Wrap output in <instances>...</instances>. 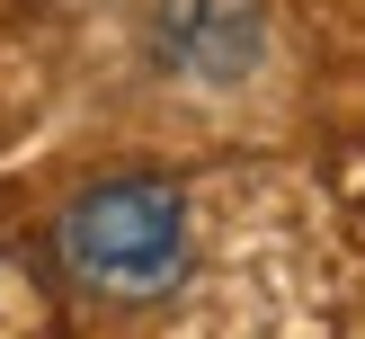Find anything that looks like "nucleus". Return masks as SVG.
Instances as JSON below:
<instances>
[{
	"label": "nucleus",
	"mask_w": 365,
	"mask_h": 339,
	"mask_svg": "<svg viewBox=\"0 0 365 339\" xmlns=\"http://www.w3.org/2000/svg\"><path fill=\"white\" fill-rule=\"evenodd\" d=\"M63 259L98 295H170L187 277V206L160 178H107L63 206Z\"/></svg>",
	"instance_id": "nucleus-1"
},
{
	"label": "nucleus",
	"mask_w": 365,
	"mask_h": 339,
	"mask_svg": "<svg viewBox=\"0 0 365 339\" xmlns=\"http://www.w3.org/2000/svg\"><path fill=\"white\" fill-rule=\"evenodd\" d=\"M259 45H267V27H259V9H250V0H160V18H152L160 71L205 81V89L250 81Z\"/></svg>",
	"instance_id": "nucleus-2"
}]
</instances>
